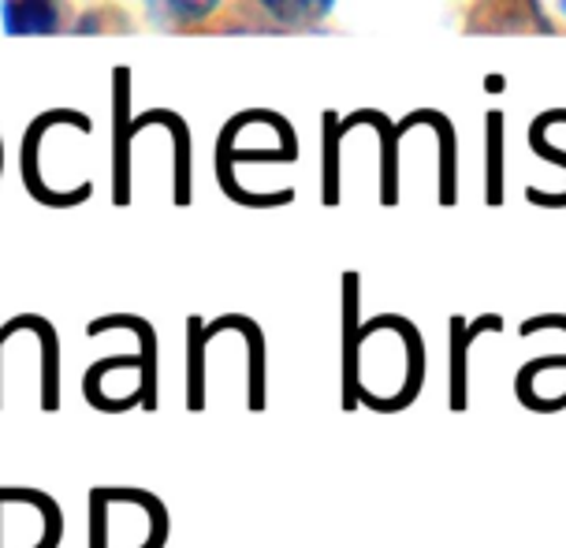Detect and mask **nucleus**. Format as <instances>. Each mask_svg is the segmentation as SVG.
Returning <instances> with one entry per match:
<instances>
[{"label":"nucleus","instance_id":"1a4fd4ad","mask_svg":"<svg viewBox=\"0 0 566 548\" xmlns=\"http://www.w3.org/2000/svg\"><path fill=\"white\" fill-rule=\"evenodd\" d=\"M541 324H563V329H566V318H541V321L525 324V329H522V332H537V329H541Z\"/></svg>","mask_w":566,"mask_h":548},{"label":"nucleus","instance_id":"9d476101","mask_svg":"<svg viewBox=\"0 0 566 548\" xmlns=\"http://www.w3.org/2000/svg\"><path fill=\"white\" fill-rule=\"evenodd\" d=\"M0 504H4V500H0Z\"/></svg>","mask_w":566,"mask_h":548},{"label":"nucleus","instance_id":"f257e3e1","mask_svg":"<svg viewBox=\"0 0 566 548\" xmlns=\"http://www.w3.org/2000/svg\"><path fill=\"white\" fill-rule=\"evenodd\" d=\"M0 27L12 38H49L75 27L71 0H0Z\"/></svg>","mask_w":566,"mask_h":548},{"label":"nucleus","instance_id":"7ed1b4c3","mask_svg":"<svg viewBox=\"0 0 566 548\" xmlns=\"http://www.w3.org/2000/svg\"><path fill=\"white\" fill-rule=\"evenodd\" d=\"M228 0H146L149 19L171 34H198L224 15Z\"/></svg>","mask_w":566,"mask_h":548},{"label":"nucleus","instance_id":"423d86ee","mask_svg":"<svg viewBox=\"0 0 566 548\" xmlns=\"http://www.w3.org/2000/svg\"><path fill=\"white\" fill-rule=\"evenodd\" d=\"M105 496H108V504L127 500V504L146 507L149 523H154V534H149V541L142 548H165V541H168V511H165V504H160L154 493H146V489H105Z\"/></svg>","mask_w":566,"mask_h":548},{"label":"nucleus","instance_id":"39448f33","mask_svg":"<svg viewBox=\"0 0 566 548\" xmlns=\"http://www.w3.org/2000/svg\"><path fill=\"white\" fill-rule=\"evenodd\" d=\"M484 329H500V318H481L473 329L462 332V321L451 324V411H467V343Z\"/></svg>","mask_w":566,"mask_h":548},{"label":"nucleus","instance_id":"20e7f679","mask_svg":"<svg viewBox=\"0 0 566 548\" xmlns=\"http://www.w3.org/2000/svg\"><path fill=\"white\" fill-rule=\"evenodd\" d=\"M105 329H135L142 337V411H157V348H154V329L138 318H101L90 324V337Z\"/></svg>","mask_w":566,"mask_h":548},{"label":"nucleus","instance_id":"0eeeda50","mask_svg":"<svg viewBox=\"0 0 566 548\" xmlns=\"http://www.w3.org/2000/svg\"><path fill=\"white\" fill-rule=\"evenodd\" d=\"M530 15L537 30L566 34V0H530Z\"/></svg>","mask_w":566,"mask_h":548},{"label":"nucleus","instance_id":"6e6552de","mask_svg":"<svg viewBox=\"0 0 566 548\" xmlns=\"http://www.w3.org/2000/svg\"><path fill=\"white\" fill-rule=\"evenodd\" d=\"M105 515H108L105 489H90V548H108V541H105Z\"/></svg>","mask_w":566,"mask_h":548},{"label":"nucleus","instance_id":"f03ea898","mask_svg":"<svg viewBox=\"0 0 566 548\" xmlns=\"http://www.w3.org/2000/svg\"><path fill=\"white\" fill-rule=\"evenodd\" d=\"M339 0H239V12L269 30H313L336 12Z\"/></svg>","mask_w":566,"mask_h":548}]
</instances>
